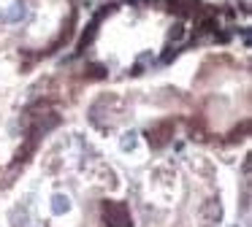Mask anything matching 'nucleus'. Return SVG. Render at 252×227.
<instances>
[{"instance_id":"nucleus-1","label":"nucleus","mask_w":252,"mask_h":227,"mask_svg":"<svg viewBox=\"0 0 252 227\" xmlns=\"http://www.w3.org/2000/svg\"><path fill=\"white\" fill-rule=\"evenodd\" d=\"M25 16H28V8H25L22 3H17V5H14V8H8L6 14L0 16V19H3V22H22Z\"/></svg>"}]
</instances>
